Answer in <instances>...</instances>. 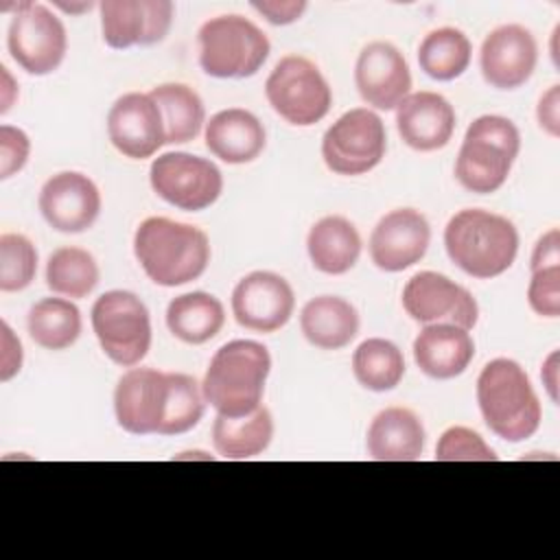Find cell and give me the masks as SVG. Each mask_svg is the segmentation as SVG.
I'll use <instances>...</instances> for the list:
<instances>
[{"mask_svg":"<svg viewBox=\"0 0 560 560\" xmlns=\"http://www.w3.org/2000/svg\"><path fill=\"white\" fill-rule=\"evenodd\" d=\"M133 254L151 282L179 287L197 280L206 271L210 241L197 225L149 217L133 234Z\"/></svg>","mask_w":560,"mask_h":560,"instance_id":"1","label":"cell"},{"mask_svg":"<svg viewBox=\"0 0 560 560\" xmlns=\"http://www.w3.org/2000/svg\"><path fill=\"white\" fill-rule=\"evenodd\" d=\"M477 405L486 427L512 444L532 438L542 420L540 400L527 372L505 357L488 361L479 372Z\"/></svg>","mask_w":560,"mask_h":560,"instance_id":"2","label":"cell"},{"mask_svg":"<svg viewBox=\"0 0 560 560\" xmlns=\"http://www.w3.org/2000/svg\"><path fill=\"white\" fill-rule=\"evenodd\" d=\"M269 372L271 354L262 343L252 339L228 341L208 363L201 381L203 398L221 416H247L260 407Z\"/></svg>","mask_w":560,"mask_h":560,"instance_id":"3","label":"cell"},{"mask_svg":"<svg viewBox=\"0 0 560 560\" xmlns=\"http://www.w3.org/2000/svg\"><path fill=\"white\" fill-rule=\"evenodd\" d=\"M444 247L464 273L490 280L512 267L518 254V232L503 214L466 208L448 219Z\"/></svg>","mask_w":560,"mask_h":560,"instance_id":"4","label":"cell"},{"mask_svg":"<svg viewBox=\"0 0 560 560\" xmlns=\"http://www.w3.org/2000/svg\"><path fill=\"white\" fill-rule=\"evenodd\" d=\"M521 151V133L516 125L499 114L475 118L464 136L455 160L457 182L477 195L499 190Z\"/></svg>","mask_w":560,"mask_h":560,"instance_id":"5","label":"cell"},{"mask_svg":"<svg viewBox=\"0 0 560 560\" xmlns=\"http://www.w3.org/2000/svg\"><path fill=\"white\" fill-rule=\"evenodd\" d=\"M199 66L214 79L254 77L269 57L267 35L243 15H217L197 33Z\"/></svg>","mask_w":560,"mask_h":560,"instance_id":"6","label":"cell"},{"mask_svg":"<svg viewBox=\"0 0 560 560\" xmlns=\"http://www.w3.org/2000/svg\"><path fill=\"white\" fill-rule=\"evenodd\" d=\"M90 319L101 350L116 365L133 368L147 357L151 348V317L136 293L122 289L105 291L96 298Z\"/></svg>","mask_w":560,"mask_h":560,"instance_id":"7","label":"cell"},{"mask_svg":"<svg viewBox=\"0 0 560 560\" xmlns=\"http://www.w3.org/2000/svg\"><path fill=\"white\" fill-rule=\"evenodd\" d=\"M271 109L295 127L319 122L332 105V92L322 70L302 55L282 57L265 81Z\"/></svg>","mask_w":560,"mask_h":560,"instance_id":"8","label":"cell"},{"mask_svg":"<svg viewBox=\"0 0 560 560\" xmlns=\"http://www.w3.org/2000/svg\"><path fill=\"white\" fill-rule=\"evenodd\" d=\"M387 149L385 125L368 107L341 114L322 138L324 164L337 175H363L381 164Z\"/></svg>","mask_w":560,"mask_h":560,"instance_id":"9","label":"cell"},{"mask_svg":"<svg viewBox=\"0 0 560 560\" xmlns=\"http://www.w3.org/2000/svg\"><path fill=\"white\" fill-rule=\"evenodd\" d=\"M7 46L22 70L44 77L55 72L66 57V26L46 4L18 2L9 24Z\"/></svg>","mask_w":560,"mask_h":560,"instance_id":"10","label":"cell"},{"mask_svg":"<svg viewBox=\"0 0 560 560\" xmlns=\"http://www.w3.org/2000/svg\"><path fill=\"white\" fill-rule=\"evenodd\" d=\"M149 182L160 199L188 212L210 208L223 190V175L217 164L186 151L158 155L151 162Z\"/></svg>","mask_w":560,"mask_h":560,"instance_id":"11","label":"cell"},{"mask_svg":"<svg viewBox=\"0 0 560 560\" xmlns=\"http://www.w3.org/2000/svg\"><path fill=\"white\" fill-rule=\"evenodd\" d=\"M171 402V372L155 368L127 370L114 389V413L120 429L133 435L162 431Z\"/></svg>","mask_w":560,"mask_h":560,"instance_id":"12","label":"cell"},{"mask_svg":"<svg viewBox=\"0 0 560 560\" xmlns=\"http://www.w3.org/2000/svg\"><path fill=\"white\" fill-rule=\"evenodd\" d=\"M402 308L413 322L424 326L455 324L470 330L479 319V306L472 293L438 271H420L407 280Z\"/></svg>","mask_w":560,"mask_h":560,"instance_id":"13","label":"cell"},{"mask_svg":"<svg viewBox=\"0 0 560 560\" xmlns=\"http://www.w3.org/2000/svg\"><path fill=\"white\" fill-rule=\"evenodd\" d=\"M295 295L291 284L273 271H252L232 291V315L254 332H276L291 319Z\"/></svg>","mask_w":560,"mask_h":560,"instance_id":"14","label":"cell"},{"mask_svg":"<svg viewBox=\"0 0 560 560\" xmlns=\"http://www.w3.org/2000/svg\"><path fill=\"white\" fill-rule=\"evenodd\" d=\"M37 206L52 230L81 234L90 230L101 214V192L88 175L61 171L44 182Z\"/></svg>","mask_w":560,"mask_h":560,"instance_id":"15","label":"cell"},{"mask_svg":"<svg viewBox=\"0 0 560 560\" xmlns=\"http://www.w3.org/2000/svg\"><path fill=\"white\" fill-rule=\"evenodd\" d=\"M173 11L171 0H103V39L116 50L158 44L171 28Z\"/></svg>","mask_w":560,"mask_h":560,"instance_id":"16","label":"cell"},{"mask_svg":"<svg viewBox=\"0 0 560 560\" xmlns=\"http://www.w3.org/2000/svg\"><path fill=\"white\" fill-rule=\"evenodd\" d=\"M431 243V228L422 212L396 208L378 219L370 234V258L381 271H405L420 262Z\"/></svg>","mask_w":560,"mask_h":560,"instance_id":"17","label":"cell"},{"mask_svg":"<svg viewBox=\"0 0 560 560\" xmlns=\"http://www.w3.org/2000/svg\"><path fill=\"white\" fill-rule=\"evenodd\" d=\"M538 61V44L529 28L503 24L490 31L479 50V68L488 85L516 90L529 81Z\"/></svg>","mask_w":560,"mask_h":560,"instance_id":"18","label":"cell"},{"mask_svg":"<svg viewBox=\"0 0 560 560\" xmlns=\"http://www.w3.org/2000/svg\"><path fill=\"white\" fill-rule=\"evenodd\" d=\"M109 142L125 158L144 160L166 144L160 107L149 92H127L114 101L107 114Z\"/></svg>","mask_w":560,"mask_h":560,"instance_id":"19","label":"cell"},{"mask_svg":"<svg viewBox=\"0 0 560 560\" xmlns=\"http://www.w3.org/2000/svg\"><path fill=\"white\" fill-rule=\"evenodd\" d=\"M354 85L370 107L396 109L411 90L407 59L394 44L372 42L357 57Z\"/></svg>","mask_w":560,"mask_h":560,"instance_id":"20","label":"cell"},{"mask_svg":"<svg viewBox=\"0 0 560 560\" xmlns=\"http://www.w3.org/2000/svg\"><path fill=\"white\" fill-rule=\"evenodd\" d=\"M396 129L416 151H438L455 131V109L438 92H413L396 107Z\"/></svg>","mask_w":560,"mask_h":560,"instance_id":"21","label":"cell"},{"mask_svg":"<svg viewBox=\"0 0 560 560\" xmlns=\"http://www.w3.org/2000/svg\"><path fill=\"white\" fill-rule=\"evenodd\" d=\"M475 357V341L455 324H427L413 339V359L420 372L446 381L466 372Z\"/></svg>","mask_w":560,"mask_h":560,"instance_id":"22","label":"cell"},{"mask_svg":"<svg viewBox=\"0 0 560 560\" xmlns=\"http://www.w3.org/2000/svg\"><path fill=\"white\" fill-rule=\"evenodd\" d=\"M203 138L208 151L228 164L254 162L267 144L262 122L243 107H228L217 112L206 122Z\"/></svg>","mask_w":560,"mask_h":560,"instance_id":"23","label":"cell"},{"mask_svg":"<svg viewBox=\"0 0 560 560\" xmlns=\"http://www.w3.org/2000/svg\"><path fill=\"white\" fill-rule=\"evenodd\" d=\"M365 446L376 462H416L424 451L422 420L407 407H387L372 418Z\"/></svg>","mask_w":560,"mask_h":560,"instance_id":"24","label":"cell"},{"mask_svg":"<svg viewBox=\"0 0 560 560\" xmlns=\"http://www.w3.org/2000/svg\"><path fill=\"white\" fill-rule=\"evenodd\" d=\"M300 328L311 346L319 350H341L359 332V313L339 295H317L304 304Z\"/></svg>","mask_w":560,"mask_h":560,"instance_id":"25","label":"cell"},{"mask_svg":"<svg viewBox=\"0 0 560 560\" xmlns=\"http://www.w3.org/2000/svg\"><path fill=\"white\" fill-rule=\"evenodd\" d=\"M306 252L313 267L328 276L350 271L361 254V236L346 217L328 214L313 223L306 236Z\"/></svg>","mask_w":560,"mask_h":560,"instance_id":"26","label":"cell"},{"mask_svg":"<svg viewBox=\"0 0 560 560\" xmlns=\"http://www.w3.org/2000/svg\"><path fill=\"white\" fill-rule=\"evenodd\" d=\"M225 324V308L219 298L206 291L177 295L166 306V326L184 343L199 346L214 339Z\"/></svg>","mask_w":560,"mask_h":560,"instance_id":"27","label":"cell"},{"mask_svg":"<svg viewBox=\"0 0 560 560\" xmlns=\"http://www.w3.org/2000/svg\"><path fill=\"white\" fill-rule=\"evenodd\" d=\"M273 438L271 411L260 405L256 411L238 418L217 413L212 424V444L225 459H249L260 455Z\"/></svg>","mask_w":560,"mask_h":560,"instance_id":"28","label":"cell"},{"mask_svg":"<svg viewBox=\"0 0 560 560\" xmlns=\"http://www.w3.org/2000/svg\"><path fill=\"white\" fill-rule=\"evenodd\" d=\"M149 96L160 107L166 144H184L199 136L206 125V107L192 88L186 83H162L151 88Z\"/></svg>","mask_w":560,"mask_h":560,"instance_id":"29","label":"cell"},{"mask_svg":"<svg viewBox=\"0 0 560 560\" xmlns=\"http://www.w3.org/2000/svg\"><path fill=\"white\" fill-rule=\"evenodd\" d=\"M26 328L37 346L46 350H66L81 335V311L66 298H44L31 306Z\"/></svg>","mask_w":560,"mask_h":560,"instance_id":"30","label":"cell"},{"mask_svg":"<svg viewBox=\"0 0 560 560\" xmlns=\"http://www.w3.org/2000/svg\"><path fill=\"white\" fill-rule=\"evenodd\" d=\"M470 39L453 26L431 31L418 46V63L424 74L435 81H453L462 77L470 66Z\"/></svg>","mask_w":560,"mask_h":560,"instance_id":"31","label":"cell"},{"mask_svg":"<svg viewBox=\"0 0 560 560\" xmlns=\"http://www.w3.org/2000/svg\"><path fill=\"white\" fill-rule=\"evenodd\" d=\"M352 372L361 387L370 392H389L405 376V357L394 341L370 337L357 346L352 354Z\"/></svg>","mask_w":560,"mask_h":560,"instance_id":"32","label":"cell"},{"mask_svg":"<svg viewBox=\"0 0 560 560\" xmlns=\"http://www.w3.org/2000/svg\"><path fill=\"white\" fill-rule=\"evenodd\" d=\"M101 280L96 258L81 247H59L48 256L46 284L52 293L66 298L90 295Z\"/></svg>","mask_w":560,"mask_h":560,"instance_id":"33","label":"cell"},{"mask_svg":"<svg viewBox=\"0 0 560 560\" xmlns=\"http://www.w3.org/2000/svg\"><path fill=\"white\" fill-rule=\"evenodd\" d=\"M206 409L201 383L182 372H171V402L160 435H179L199 424Z\"/></svg>","mask_w":560,"mask_h":560,"instance_id":"34","label":"cell"},{"mask_svg":"<svg viewBox=\"0 0 560 560\" xmlns=\"http://www.w3.org/2000/svg\"><path fill=\"white\" fill-rule=\"evenodd\" d=\"M37 273V249L24 236L7 232L0 236V291H22Z\"/></svg>","mask_w":560,"mask_h":560,"instance_id":"35","label":"cell"},{"mask_svg":"<svg viewBox=\"0 0 560 560\" xmlns=\"http://www.w3.org/2000/svg\"><path fill=\"white\" fill-rule=\"evenodd\" d=\"M499 455L468 427H448L435 446V462H497Z\"/></svg>","mask_w":560,"mask_h":560,"instance_id":"36","label":"cell"},{"mask_svg":"<svg viewBox=\"0 0 560 560\" xmlns=\"http://www.w3.org/2000/svg\"><path fill=\"white\" fill-rule=\"evenodd\" d=\"M527 302L529 308L540 317L556 319L560 315V267L532 271Z\"/></svg>","mask_w":560,"mask_h":560,"instance_id":"37","label":"cell"},{"mask_svg":"<svg viewBox=\"0 0 560 560\" xmlns=\"http://www.w3.org/2000/svg\"><path fill=\"white\" fill-rule=\"evenodd\" d=\"M31 140L24 129L13 125L0 127V179H9L20 173L28 160Z\"/></svg>","mask_w":560,"mask_h":560,"instance_id":"38","label":"cell"},{"mask_svg":"<svg viewBox=\"0 0 560 560\" xmlns=\"http://www.w3.org/2000/svg\"><path fill=\"white\" fill-rule=\"evenodd\" d=\"M252 7L271 24L284 26L302 18L306 11L304 0H262V2H252Z\"/></svg>","mask_w":560,"mask_h":560,"instance_id":"39","label":"cell"},{"mask_svg":"<svg viewBox=\"0 0 560 560\" xmlns=\"http://www.w3.org/2000/svg\"><path fill=\"white\" fill-rule=\"evenodd\" d=\"M0 330H2V343H0V346H2V354H0V381L7 383V381H11V378L20 372L24 354H22V343H20V339L13 335V330L9 328L7 322L0 324Z\"/></svg>","mask_w":560,"mask_h":560,"instance_id":"40","label":"cell"},{"mask_svg":"<svg viewBox=\"0 0 560 560\" xmlns=\"http://www.w3.org/2000/svg\"><path fill=\"white\" fill-rule=\"evenodd\" d=\"M536 118L545 133L551 138L560 136V85H551L536 105Z\"/></svg>","mask_w":560,"mask_h":560,"instance_id":"41","label":"cell"},{"mask_svg":"<svg viewBox=\"0 0 560 560\" xmlns=\"http://www.w3.org/2000/svg\"><path fill=\"white\" fill-rule=\"evenodd\" d=\"M529 267H532V271L547 269V267H560V232H558V228L547 230L536 241Z\"/></svg>","mask_w":560,"mask_h":560,"instance_id":"42","label":"cell"},{"mask_svg":"<svg viewBox=\"0 0 560 560\" xmlns=\"http://www.w3.org/2000/svg\"><path fill=\"white\" fill-rule=\"evenodd\" d=\"M540 378H542V385H545L551 402L558 405V350H553L545 359L542 370H540Z\"/></svg>","mask_w":560,"mask_h":560,"instance_id":"43","label":"cell"},{"mask_svg":"<svg viewBox=\"0 0 560 560\" xmlns=\"http://www.w3.org/2000/svg\"><path fill=\"white\" fill-rule=\"evenodd\" d=\"M0 74H2V92H0V114H7L18 96V83L13 81V77L9 74L7 66H0Z\"/></svg>","mask_w":560,"mask_h":560,"instance_id":"44","label":"cell"},{"mask_svg":"<svg viewBox=\"0 0 560 560\" xmlns=\"http://www.w3.org/2000/svg\"><path fill=\"white\" fill-rule=\"evenodd\" d=\"M59 9L68 11V13H81V11H90L94 7V2H83V4H66V2H57Z\"/></svg>","mask_w":560,"mask_h":560,"instance_id":"45","label":"cell"}]
</instances>
